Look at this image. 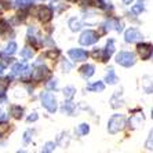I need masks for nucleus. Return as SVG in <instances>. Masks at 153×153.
Instances as JSON below:
<instances>
[{
    "label": "nucleus",
    "mask_w": 153,
    "mask_h": 153,
    "mask_svg": "<svg viewBox=\"0 0 153 153\" xmlns=\"http://www.w3.org/2000/svg\"><path fill=\"white\" fill-rule=\"evenodd\" d=\"M88 131H90V127H88V124H85V123L80 124L77 127V130H76V132H77L79 135H87Z\"/></svg>",
    "instance_id": "aec40b11"
},
{
    "label": "nucleus",
    "mask_w": 153,
    "mask_h": 153,
    "mask_svg": "<svg viewBox=\"0 0 153 153\" xmlns=\"http://www.w3.org/2000/svg\"><path fill=\"white\" fill-rule=\"evenodd\" d=\"M15 51H17V44H15L14 42L8 43L7 47H6V54H8V55H13Z\"/></svg>",
    "instance_id": "b1692460"
},
{
    "label": "nucleus",
    "mask_w": 153,
    "mask_h": 153,
    "mask_svg": "<svg viewBox=\"0 0 153 153\" xmlns=\"http://www.w3.org/2000/svg\"><path fill=\"white\" fill-rule=\"evenodd\" d=\"M0 119H3V113H1V111H0Z\"/></svg>",
    "instance_id": "58836bf2"
},
{
    "label": "nucleus",
    "mask_w": 153,
    "mask_h": 153,
    "mask_svg": "<svg viewBox=\"0 0 153 153\" xmlns=\"http://www.w3.org/2000/svg\"><path fill=\"white\" fill-rule=\"evenodd\" d=\"M145 3H146V0H138L131 7L132 14H141V13H143L145 11Z\"/></svg>",
    "instance_id": "2eb2a0df"
},
{
    "label": "nucleus",
    "mask_w": 153,
    "mask_h": 153,
    "mask_svg": "<svg viewBox=\"0 0 153 153\" xmlns=\"http://www.w3.org/2000/svg\"><path fill=\"white\" fill-rule=\"evenodd\" d=\"M146 149H149V150H152L153 149V128L150 130V132H149V138H148V141H146Z\"/></svg>",
    "instance_id": "393cba45"
},
{
    "label": "nucleus",
    "mask_w": 153,
    "mask_h": 153,
    "mask_svg": "<svg viewBox=\"0 0 153 153\" xmlns=\"http://www.w3.org/2000/svg\"><path fill=\"white\" fill-rule=\"evenodd\" d=\"M116 62L124 68H131L134 66L137 62L135 55L132 53H128V51H120V53L116 55Z\"/></svg>",
    "instance_id": "f03ea898"
},
{
    "label": "nucleus",
    "mask_w": 153,
    "mask_h": 153,
    "mask_svg": "<svg viewBox=\"0 0 153 153\" xmlns=\"http://www.w3.org/2000/svg\"><path fill=\"white\" fill-rule=\"evenodd\" d=\"M42 103L50 113H54L57 111V100L51 93H44L42 94Z\"/></svg>",
    "instance_id": "7ed1b4c3"
},
{
    "label": "nucleus",
    "mask_w": 153,
    "mask_h": 153,
    "mask_svg": "<svg viewBox=\"0 0 153 153\" xmlns=\"http://www.w3.org/2000/svg\"><path fill=\"white\" fill-rule=\"evenodd\" d=\"M69 28L73 32H77V30L82 29V22L79 21V19H76V18H72V19H69Z\"/></svg>",
    "instance_id": "a211bd4d"
},
{
    "label": "nucleus",
    "mask_w": 153,
    "mask_h": 153,
    "mask_svg": "<svg viewBox=\"0 0 153 153\" xmlns=\"http://www.w3.org/2000/svg\"><path fill=\"white\" fill-rule=\"evenodd\" d=\"M76 93V88L75 87H72V85H68V87H65L64 88V95L66 100H72L73 98V95H75Z\"/></svg>",
    "instance_id": "6ab92c4d"
},
{
    "label": "nucleus",
    "mask_w": 153,
    "mask_h": 153,
    "mask_svg": "<svg viewBox=\"0 0 153 153\" xmlns=\"http://www.w3.org/2000/svg\"><path fill=\"white\" fill-rule=\"evenodd\" d=\"M137 51H138L139 57L142 58L143 61L149 59L150 57H152L153 54V46L152 44H149V43H138V46H137Z\"/></svg>",
    "instance_id": "39448f33"
},
{
    "label": "nucleus",
    "mask_w": 153,
    "mask_h": 153,
    "mask_svg": "<svg viewBox=\"0 0 153 153\" xmlns=\"http://www.w3.org/2000/svg\"><path fill=\"white\" fill-rule=\"evenodd\" d=\"M58 54H59V51H58V50H55V51H48V53H47V57L55 58V57H58Z\"/></svg>",
    "instance_id": "72a5a7b5"
},
{
    "label": "nucleus",
    "mask_w": 153,
    "mask_h": 153,
    "mask_svg": "<svg viewBox=\"0 0 153 153\" xmlns=\"http://www.w3.org/2000/svg\"><path fill=\"white\" fill-rule=\"evenodd\" d=\"M93 57L97 61H101V62H105L111 58V55L106 53V50H94L93 51Z\"/></svg>",
    "instance_id": "ddd939ff"
},
{
    "label": "nucleus",
    "mask_w": 153,
    "mask_h": 153,
    "mask_svg": "<svg viewBox=\"0 0 153 153\" xmlns=\"http://www.w3.org/2000/svg\"><path fill=\"white\" fill-rule=\"evenodd\" d=\"M29 135H30V131H26V132H25V135H24V141H25L26 143H28V142H29V139H30V138H29Z\"/></svg>",
    "instance_id": "c9c22d12"
},
{
    "label": "nucleus",
    "mask_w": 153,
    "mask_h": 153,
    "mask_svg": "<svg viewBox=\"0 0 153 153\" xmlns=\"http://www.w3.org/2000/svg\"><path fill=\"white\" fill-rule=\"evenodd\" d=\"M37 117H39V116H37V113H32L28 117V121H29V123H30V121H36V120H37Z\"/></svg>",
    "instance_id": "f704fd0d"
},
{
    "label": "nucleus",
    "mask_w": 153,
    "mask_h": 153,
    "mask_svg": "<svg viewBox=\"0 0 153 153\" xmlns=\"http://www.w3.org/2000/svg\"><path fill=\"white\" fill-rule=\"evenodd\" d=\"M105 82L108 83V84H116V83L119 82L117 76H116V73H114V69L113 68H109L108 69V73H106V77H105Z\"/></svg>",
    "instance_id": "4468645a"
},
{
    "label": "nucleus",
    "mask_w": 153,
    "mask_h": 153,
    "mask_svg": "<svg viewBox=\"0 0 153 153\" xmlns=\"http://www.w3.org/2000/svg\"><path fill=\"white\" fill-rule=\"evenodd\" d=\"M37 15H39L42 22H48L51 19V17H53V11H51L50 7H40Z\"/></svg>",
    "instance_id": "6e6552de"
},
{
    "label": "nucleus",
    "mask_w": 153,
    "mask_h": 153,
    "mask_svg": "<svg viewBox=\"0 0 153 153\" xmlns=\"http://www.w3.org/2000/svg\"><path fill=\"white\" fill-rule=\"evenodd\" d=\"M10 113L13 114V117L21 119L22 117V113H24V109H22L21 106H17V105H14V106L10 108Z\"/></svg>",
    "instance_id": "f3484780"
},
{
    "label": "nucleus",
    "mask_w": 153,
    "mask_h": 153,
    "mask_svg": "<svg viewBox=\"0 0 153 153\" xmlns=\"http://www.w3.org/2000/svg\"><path fill=\"white\" fill-rule=\"evenodd\" d=\"M55 149V143L54 142H47L46 146L43 148V152H53Z\"/></svg>",
    "instance_id": "c756f323"
},
{
    "label": "nucleus",
    "mask_w": 153,
    "mask_h": 153,
    "mask_svg": "<svg viewBox=\"0 0 153 153\" xmlns=\"http://www.w3.org/2000/svg\"><path fill=\"white\" fill-rule=\"evenodd\" d=\"M126 126V117L123 114H113L108 121V131L111 134H116Z\"/></svg>",
    "instance_id": "f257e3e1"
},
{
    "label": "nucleus",
    "mask_w": 153,
    "mask_h": 153,
    "mask_svg": "<svg viewBox=\"0 0 153 153\" xmlns=\"http://www.w3.org/2000/svg\"><path fill=\"white\" fill-rule=\"evenodd\" d=\"M57 85H58V82L55 80V79H54V80H50V82L47 83L46 87L48 90H57Z\"/></svg>",
    "instance_id": "7c9ffc66"
},
{
    "label": "nucleus",
    "mask_w": 153,
    "mask_h": 153,
    "mask_svg": "<svg viewBox=\"0 0 153 153\" xmlns=\"http://www.w3.org/2000/svg\"><path fill=\"white\" fill-rule=\"evenodd\" d=\"M87 90H88V91H97V93H98V91H103V90H105V84H103L102 82H97V83H94V84H88L87 85Z\"/></svg>",
    "instance_id": "dca6fc26"
},
{
    "label": "nucleus",
    "mask_w": 153,
    "mask_h": 153,
    "mask_svg": "<svg viewBox=\"0 0 153 153\" xmlns=\"http://www.w3.org/2000/svg\"><path fill=\"white\" fill-rule=\"evenodd\" d=\"M87 3H90V6H95V7H100V8L105 7L103 1H101V0H87Z\"/></svg>",
    "instance_id": "bb28decb"
},
{
    "label": "nucleus",
    "mask_w": 153,
    "mask_h": 153,
    "mask_svg": "<svg viewBox=\"0 0 153 153\" xmlns=\"http://www.w3.org/2000/svg\"><path fill=\"white\" fill-rule=\"evenodd\" d=\"M3 73V65H0V75Z\"/></svg>",
    "instance_id": "4c0bfd02"
},
{
    "label": "nucleus",
    "mask_w": 153,
    "mask_h": 153,
    "mask_svg": "<svg viewBox=\"0 0 153 153\" xmlns=\"http://www.w3.org/2000/svg\"><path fill=\"white\" fill-rule=\"evenodd\" d=\"M48 75V69L46 68V66H39V68H36L35 71H33V80H42L43 77H46V76Z\"/></svg>",
    "instance_id": "1a4fd4ad"
},
{
    "label": "nucleus",
    "mask_w": 153,
    "mask_h": 153,
    "mask_svg": "<svg viewBox=\"0 0 153 153\" xmlns=\"http://www.w3.org/2000/svg\"><path fill=\"white\" fill-rule=\"evenodd\" d=\"M123 3L127 4V6H128V4H131V3H132V0H123Z\"/></svg>",
    "instance_id": "e433bc0d"
},
{
    "label": "nucleus",
    "mask_w": 153,
    "mask_h": 153,
    "mask_svg": "<svg viewBox=\"0 0 153 153\" xmlns=\"http://www.w3.org/2000/svg\"><path fill=\"white\" fill-rule=\"evenodd\" d=\"M69 57H71L73 61L79 62V61H84V59H87L88 54L85 53L84 50H82V48H73V50H69Z\"/></svg>",
    "instance_id": "0eeeda50"
},
{
    "label": "nucleus",
    "mask_w": 153,
    "mask_h": 153,
    "mask_svg": "<svg viewBox=\"0 0 153 153\" xmlns=\"http://www.w3.org/2000/svg\"><path fill=\"white\" fill-rule=\"evenodd\" d=\"M8 80H10V79H1V80H0V95H4V93L7 91L8 84H10Z\"/></svg>",
    "instance_id": "412c9836"
},
{
    "label": "nucleus",
    "mask_w": 153,
    "mask_h": 153,
    "mask_svg": "<svg viewBox=\"0 0 153 153\" xmlns=\"http://www.w3.org/2000/svg\"><path fill=\"white\" fill-rule=\"evenodd\" d=\"M73 109H75V105L72 102H65L64 105H62V108H61V111L64 112V113H72Z\"/></svg>",
    "instance_id": "4be33fe9"
},
{
    "label": "nucleus",
    "mask_w": 153,
    "mask_h": 153,
    "mask_svg": "<svg viewBox=\"0 0 153 153\" xmlns=\"http://www.w3.org/2000/svg\"><path fill=\"white\" fill-rule=\"evenodd\" d=\"M6 29H7V24H6L3 19H0V35H1Z\"/></svg>",
    "instance_id": "473e14b6"
},
{
    "label": "nucleus",
    "mask_w": 153,
    "mask_h": 153,
    "mask_svg": "<svg viewBox=\"0 0 153 153\" xmlns=\"http://www.w3.org/2000/svg\"><path fill=\"white\" fill-rule=\"evenodd\" d=\"M28 71L29 68L25 64H15L13 66V76H22L25 73H28Z\"/></svg>",
    "instance_id": "9d476101"
},
{
    "label": "nucleus",
    "mask_w": 153,
    "mask_h": 153,
    "mask_svg": "<svg viewBox=\"0 0 153 153\" xmlns=\"http://www.w3.org/2000/svg\"><path fill=\"white\" fill-rule=\"evenodd\" d=\"M94 72H95V68H94L93 65H90V64L83 65L82 68H80V73H82V76L83 77H85V79L91 77V76L94 75Z\"/></svg>",
    "instance_id": "f8f14e48"
},
{
    "label": "nucleus",
    "mask_w": 153,
    "mask_h": 153,
    "mask_svg": "<svg viewBox=\"0 0 153 153\" xmlns=\"http://www.w3.org/2000/svg\"><path fill=\"white\" fill-rule=\"evenodd\" d=\"M152 119H153V109H152Z\"/></svg>",
    "instance_id": "ea45409f"
},
{
    "label": "nucleus",
    "mask_w": 153,
    "mask_h": 153,
    "mask_svg": "<svg viewBox=\"0 0 153 153\" xmlns=\"http://www.w3.org/2000/svg\"><path fill=\"white\" fill-rule=\"evenodd\" d=\"M142 39H143L142 33L139 32L138 29H135V28L127 29L126 33H124V40L127 43H138V42H141Z\"/></svg>",
    "instance_id": "423d86ee"
},
{
    "label": "nucleus",
    "mask_w": 153,
    "mask_h": 153,
    "mask_svg": "<svg viewBox=\"0 0 153 153\" xmlns=\"http://www.w3.org/2000/svg\"><path fill=\"white\" fill-rule=\"evenodd\" d=\"M33 0H15V4H17L18 7H25L28 4H30Z\"/></svg>",
    "instance_id": "c85d7f7f"
},
{
    "label": "nucleus",
    "mask_w": 153,
    "mask_h": 153,
    "mask_svg": "<svg viewBox=\"0 0 153 153\" xmlns=\"http://www.w3.org/2000/svg\"><path fill=\"white\" fill-rule=\"evenodd\" d=\"M106 53L109 54V55H112L113 54V51H114V42L113 40H108V43H106Z\"/></svg>",
    "instance_id": "a878e982"
},
{
    "label": "nucleus",
    "mask_w": 153,
    "mask_h": 153,
    "mask_svg": "<svg viewBox=\"0 0 153 153\" xmlns=\"http://www.w3.org/2000/svg\"><path fill=\"white\" fill-rule=\"evenodd\" d=\"M98 39H100V36H98L97 32H94V30H85V32L82 33L79 42H80L82 46H91V44L98 42Z\"/></svg>",
    "instance_id": "20e7f679"
},
{
    "label": "nucleus",
    "mask_w": 153,
    "mask_h": 153,
    "mask_svg": "<svg viewBox=\"0 0 153 153\" xmlns=\"http://www.w3.org/2000/svg\"><path fill=\"white\" fill-rule=\"evenodd\" d=\"M62 69H64V72H69L72 69V65L69 64L68 61H62Z\"/></svg>",
    "instance_id": "2f4dec72"
},
{
    "label": "nucleus",
    "mask_w": 153,
    "mask_h": 153,
    "mask_svg": "<svg viewBox=\"0 0 153 153\" xmlns=\"http://www.w3.org/2000/svg\"><path fill=\"white\" fill-rule=\"evenodd\" d=\"M69 1H75V0H69Z\"/></svg>",
    "instance_id": "a19ab883"
},
{
    "label": "nucleus",
    "mask_w": 153,
    "mask_h": 153,
    "mask_svg": "<svg viewBox=\"0 0 153 153\" xmlns=\"http://www.w3.org/2000/svg\"><path fill=\"white\" fill-rule=\"evenodd\" d=\"M8 130H10V126H8L7 123H0V137L4 135Z\"/></svg>",
    "instance_id": "cd10ccee"
},
{
    "label": "nucleus",
    "mask_w": 153,
    "mask_h": 153,
    "mask_svg": "<svg viewBox=\"0 0 153 153\" xmlns=\"http://www.w3.org/2000/svg\"><path fill=\"white\" fill-rule=\"evenodd\" d=\"M33 54H35V51H33L30 47H25V48L21 51V55H22L24 58H26V59H28V58H32Z\"/></svg>",
    "instance_id": "5701e85b"
},
{
    "label": "nucleus",
    "mask_w": 153,
    "mask_h": 153,
    "mask_svg": "<svg viewBox=\"0 0 153 153\" xmlns=\"http://www.w3.org/2000/svg\"><path fill=\"white\" fill-rule=\"evenodd\" d=\"M106 29H114V30H117V32H121L123 30V22L119 21V19H111V21H108L105 24Z\"/></svg>",
    "instance_id": "9b49d317"
}]
</instances>
